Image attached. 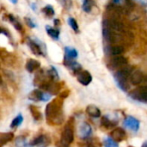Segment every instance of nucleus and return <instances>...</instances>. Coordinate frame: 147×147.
<instances>
[{
	"instance_id": "nucleus-25",
	"label": "nucleus",
	"mask_w": 147,
	"mask_h": 147,
	"mask_svg": "<svg viewBox=\"0 0 147 147\" xmlns=\"http://www.w3.org/2000/svg\"><path fill=\"white\" fill-rule=\"evenodd\" d=\"M9 22L14 25V27H15L16 29H17L19 31L22 30V25H21V23L12 15H9Z\"/></svg>"
},
{
	"instance_id": "nucleus-9",
	"label": "nucleus",
	"mask_w": 147,
	"mask_h": 147,
	"mask_svg": "<svg viewBox=\"0 0 147 147\" xmlns=\"http://www.w3.org/2000/svg\"><path fill=\"white\" fill-rule=\"evenodd\" d=\"M77 78H78V81L81 84H83L84 86L89 85L92 81V76L87 71H78V75H77Z\"/></svg>"
},
{
	"instance_id": "nucleus-26",
	"label": "nucleus",
	"mask_w": 147,
	"mask_h": 147,
	"mask_svg": "<svg viewBox=\"0 0 147 147\" xmlns=\"http://www.w3.org/2000/svg\"><path fill=\"white\" fill-rule=\"evenodd\" d=\"M103 145L105 147H119L118 144L114 141L111 138H107L103 141Z\"/></svg>"
},
{
	"instance_id": "nucleus-13",
	"label": "nucleus",
	"mask_w": 147,
	"mask_h": 147,
	"mask_svg": "<svg viewBox=\"0 0 147 147\" xmlns=\"http://www.w3.org/2000/svg\"><path fill=\"white\" fill-rule=\"evenodd\" d=\"M118 121H115V120H111L109 119L108 116H103L101 120V125L102 127H105L106 129H109V128H112L114 127H115L117 125Z\"/></svg>"
},
{
	"instance_id": "nucleus-12",
	"label": "nucleus",
	"mask_w": 147,
	"mask_h": 147,
	"mask_svg": "<svg viewBox=\"0 0 147 147\" xmlns=\"http://www.w3.org/2000/svg\"><path fill=\"white\" fill-rule=\"evenodd\" d=\"M40 66V63L34 59H28L27 63H26V69L28 72H33L35 70L39 69V67Z\"/></svg>"
},
{
	"instance_id": "nucleus-23",
	"label": "nucleus",
	"mask_w": 147,
	"mask_h": 147,
	"mask_svg": "<svg viewBox=\"0 0 147 147\" xmlns=\"http://www.w3.org/2000/svg\"><path fill=\"white\" fill-rule=\"evenodd\" d=\"M22 121H23V116L21 114H19L16 117H15L13 119V121H12V122L10 124V127L11 128H16V127H19L22 123Z\"/></svg>"
},
{
	"instance_id": "nucleus-38",
	"label": "nucleus",
	"mask_w": 147,
	"mask_h": 147,
	"mask_svg": "<svg viewBox=\"0 0 147 147\" xmlns=\"http://www.w3.org/2000/svg\"><path fill=\"white\" fill-rule=\"evenodd\" d=\"M86 147H96L94 145H88Z\"/></svg>"
},
{
	"instance_id": "nucleus-40",
	"label": "nucleus",
	"mask_w": 147,
	"mask_h": 147,
	"mask_svg": "<svg viewBox=\"0 0 147 147\" xmlns=\"http://www.w3.org/2000/svg\"><path fill=\"white\" fill-rule=\"evenodd\" d=\"M128 147H134V146H128Z\"/></svg>"
},
{
	"instance_id": "nucleus-30",
	"label": "nucleus",
	"mask_w": 147,
	"mask_h": 147,
	"mask_svg": "<svg viewBox=\"0 0 147 147\" xmlns=\"http://www.w3.org/2000/svg\"><path fill=\"white\" fill-rule=\"evenodd\" d=\"M25 22L28 24V26L30 27V28H35V26H36L35 23L32 21V19H30L28 17H25Z\"/></svg>"
},
{
	"instance_id": "nucleus-37",
	"label": "nucleus",
	"mask_w": 147,
	"mask_h": 147,
	"mask_svg": "<svg viewBox=\"0 0 147 147\" xmlns=\"http://www.w3.org/2000/svg\"><path fill=\"white\" fill-rule=\"evenodd\" d=\"M142 147H147V142L146 141V142H144V144L142 145Z\"/></svg>"
},
{
	"instance_id": "nucleus-34",
	"label": "nucleus",
	"mask_w": 147,
	"mask_h": 147,
	"mask_svg": "<svg viewBox=\"0 0 147 147\" xmlns=\"http://www.w3.org/2000/svg\"><path fill=\"white\" fill-rule=\"evenodd\" d=\"M113 2H114L115 3L118 4V3H121L122 2V0H113Z\"/></svg>"
},
{
	"instance_id": "nucleus-3",
	"label": "nucleus",
	"mask_w": 147,
	"mask_h": 147,
	"mask_svg": "<svg viewBox=\"0 0 147 147\" xmlns=\"http://www.w3.org/2000/svg\"><path fill=\"white\" fill-rule=\"evenodd\" d=\"M132 72V69L129 67L121 68L115 74V79L119 86L120 89H121L123 91H127L129 90V84H128V78Z\"/></svg>"
},
{
	"instance_id": "nucleus-15",
	"label": "nucleus",
	"mask_w": 147,
	"mask_h": 147,
	"mask_svg": "<svg viewBox=\"0 0 147 147\" xmlns=\"http://www.w3.org/2000/svg\"><path fill=\"white\" fill-rule=\"evenodd\" d=\"M86 113L93 118H98L101 116V110L95 105H89L86 108Z\"/></svg>"
},
{
	"instance_id": "nucleus-10",
	"label": "nucleus",
	"mask_w": 147,
	"mask_h": 147,
	"mask_svg": "<svg viewBox=\"0 0 147 147\" xmlns=\"http://www.w3.org/2000/svg\"><path fill=\"white\" fill-rule=\"evenodd\" d=\"M78 134H79V137L83 140L90 137V135L92 134V128L90 125L87 122H83L79 127Z\"/></svg>"
},
{
	"instance_id": "nucleus-19",
	"label": "nucleus",
	"mask_w": 147,
	"mask_h": 147,
	"mask_svg": "<svg viewBox=\"0 0 147 147\" xmlns=\"http://www.w3.org/2000/svg\"><path fill=\"white\" fill-rule=\"evenodd\" d=\"M29 111L33 116V118L35 120V121H40L41 118H42V115H41V113L40 111L34 105H30L29 106Z\"/></svg>"
},
{
	"instance_id": "nucleus-8",
	"label": "nucleus",
	"mask_w": 147,
	"mask_h": 147,
	"mask_svg": "<svg viewBox=\"0 0 147 147\" xmlns=\"http://www.w3.org/2000/svg\"><path fill=\"white\" fill-rule=\"evenodd\" d=\"M110 137L111 139L115 141L116 143L118 142H121L124 140H126L127 138V134L125 132V130L121 127H116L115 128L111 133H110Z\"/></svg>"
},
{
	"instance_id": "nucleus-27",
	"label": "nucleus",
	"mask_w": 147,
	"mask_h": 147,
	"mask_svg": "<svg viewBox=\"0 0 147 147\" xmlns=\"http://www.w3.org/2000/svg\"><path fill=\"white\" fill-rule=\"evenodd\" d=\"M42 11H43L47 16H49V17L53 16L54 15V13H55L53 8L51 5H47L46 7H44V8L42 9Z\"/></svg>"
},
{
	"instance_id": "nucleus-16",
	"label": "nucleus",
	"mask_w": 147,
	"mask_h": 147,
	"mask_svg": "<svg viewBox=\"0 0 147 147\" xmlns=\"http://www.w3.org/2000/svg\"><path fill=\"white\" fill-rule=\"evenodd\" d=\"M28 45L33 53H34L35 55H43V52L40 48V46L37 42L30 40H28Z\"/></svg>"
},
{
	"instance_id": "nucleus-28",
	"label": "nucleus",
	"mask_w": 147,
	"mask_h": 147,
	"mask_svg": "<svg viewBox=\"0 0 147 147\" xmlns=\"http://www.w3.org/2000/svg\"><path fill=\"white\" fill-rule=\"evenodd\" d=\"M68 23H69V25L71 26V28L75 32H78V23H77V21H76L74 18L70 17V18L68 19Z\"/></svg>"
},
{
	"instance_id": "nucleus-7",
	"label": "nucleus",
	"mask_w": 147,
	"mask_h": 147,
	"mask_svg": "<svg viewBox=\"0 0 147 147\" xmlns=\"http://www.w3.org/2000/svg\"><path fill=\"white\" fill-rule=\"evenodd\" d=\"M127 64V59L121 55H118L116 57H115L114 59H112L109 62V64L108 65L109 68L113 70V69H117V68H121L123 67L124 65H126Z\"/></svg>"
},
{
	"instance_id": "nucleus-29",
	"label": "nucleus",
	"mask_w": 147,
	"mask_h": 147,
	"mask_svg": "<svg viewBox=\"0 0 147 147\" xmlns=\"http://www.w3.org/2000/svg\"><path fill=\"white\" fill-rule=\"evenodd\" d=\"M92 7V0H84L83 9L85 12H90Z\"/></svg>"
},
{
	"instance_id": "nucleus-1",
	"label": "nucleus",
	"mask_w": 147,
	"mask_h": 147,
	"mask_svg": "<svg viewBox=\"0 0 147 147\" xmlns=\"http://www.w3.org/2000/svg\"><path fill=\"white\" fill-rule=\"evenodd\" d=\"M64 100L60 97L53 99L47 105L45 115L47 123L50 126H59L65 121L63 112Z\"/></svg>"
},
{
	"instance_id": "nucleus-24",
	"label": "nucleus",
	"mask_w": 147,
	"mask_h": 147,
	"mask_svg": "<svg viewBox=\"0 0 147 147\" xmlns=\"http://www.w3.org/2000/svg\"><path fill=\"white\" fill-rule=\"evenodd\" d=\"M16 146L17 147H28L26 138L23 136H19L16 140Z\"/></svg>"
},
{
	"instance_id": "nucleus-22",
	"label": "nucleus",
	"mask_w": 147,
	"mask_h": 147,
	"mask_svg": "<svg viewBox=\"0 0 147 147\" xmlns=\"http://www.w3.org/2000/svg\"><path fill=\"white\" fill-rule=\"evenodd\" d=\"M46 30H47V34L52 38H53L54 40H59V30H57L55 28H51L49 26L46 27Z\"/></svg>"
},
{
	"instance_id": "nucleus-39",
	"label": "nucleus",
	"mask_w": 147,
	"mask_h": 147,
	"mask_svg": "<svg viewBox=\"0 0 147 147\" xmlns=\"http://www.w3.org/2000/svg\"><path fill=\"white\" fill-rule=\"evenodd\" d=\"M2 84V78H1V76H0V85Z\"/></svg>"
},
{
	"instance_id": "nucleus-5",
	"label": "nucleus",
	"mask_w": 147,
	"mask_h": 147,
	"mask_svg": "<svg viewBox=\"0 0 147 147\" xmlns=\"http://www.w3.org/2000/svg\"><path fill=\"white\" fill-rule=\"evenodd\" d=\"M51 143V139L46 134H40L35 137L33 140L30 141L28 144L29 146L38 147H47Z\"/></svg>"
},
{
	"instance_id": "nucleus-14",
	"label": "nucleus",
	"mask_w": 147,
	"mask_h": 147,
	"mask_svg": "<svg viewBox=\"0 0 147 147\" xmlns=\"http://www.w3.org/2000/svg\"><path fill=\"white\" fill-rule=\"evenodd\" d=\"M14 139L13 133H0V147L5 146L8 142Z\"/></svg>"
},
{
	"instance_id": "nucleus-11",
	"label": "nucleus",
	"mask_w": 147,
	"mask_h": 147,
	"mask_svg": "<svg viewBox=\"0 0 147 147\" xmlns=\"http://www.w3.org/2000/svg\"><path fill=\"white\" fill-rule=\"evenodd\" d=\"M144 78H145V76H144L143 72L140 70H135L134 71H132V72L129 76L130 82L134 85L140 84L144 81Z\"/></svg>"
},
{
	"instance_id": "nucleus-18",
	"label": "nucleus",
	"mask_w": 147,
	"mask_h": 147,
	"mask_svg": "<svg viewBox=\"0 0 147 147\" xmlns=\"http://www.w3.org/2000/svg\"><path fill=\"white\" fill-rule=\"evenodd\" d=\"M42 94H43V92L40 91V90H34L29 93L28 99L31 101H34V102H40V101H41Z\"/></svg>"
},
{
	"instance_id": "nucleus-36",
	"label": "nucleus",
	"mask_w": 147,
	"mask_h": 147,
	"mask_svg": "<svg viewBox=\"0 0 147 147\" xmlns=\"http://www.w3.org/2000/svg\"><path fill=\"white\" fill-rule=\"evenodd\" d=\"M12 3H17V0H9Z\"/></svg>"
},
{
	"instance_id": "nucleus-6",
	"label": "nucleus",
	"mask_w": 147,
	"mask_h": 147,
	"mask_svg": "<svg viewBox=\"0 0 147 147\" xmlns=\"http://www.w3.org/2000/svg\"><path fill=\"white\" fill-rule=\"evenodd\" d=\"M123 126L134 132H137L140 129V121L133 116H127L123 121Z\"/></svg>"
},
{
	"instance_id": "nucleus-2",
	"label": "nucleus",
	"mask_w": 147,
	"mask_h": 147,
	"mask_svg": "<svg viewBox=\"0 0 147 147\" xmlns=\"http://www.w3.org/2000/svg\"><path fill=\"white\" fill-rule=\"evenodd\" d=\"M74 140V118H70L62 131L60 142L64 147L69 146Z\"/></svg>"
},
{
	"instance_id": "nucleus-35",
	"label": "nucleus",
	"mask_w": 147,
	"mask_h": 147,
	"mask_svg": "<svg viewBox=\"0 0 147 147\" xmlns=\"http://www.w3.org/2000/svg\"><path fill=\"white\" fill-rule=\"evenodd\" d=\"M59 20H57V19H56V20H54V23H55V25H57V24H59Z\"/></svg>"
},
{
	"instance_id": "nucleus-17",
	"label": "nucleus",
	"mask_w": 147,
	"mask_h": 147,
	"mask_svg": "<svg viewBox=\"0 0 147 147\" xmlns=\"http://www.w3.org/2000/svg\"><path fill=\"white\" fill-rule=\"evenodd\" d=\"M78 52L75 48L66 47H65V58L68 59H75L78 57Z\"/></svg>"
},
{
	"instance_id": "nucleus-32",
	"label": "nucleus",
	"mask_w": 147,
	"mask_h": 147,
	"mask_svg": "<svg viewBox=\"0 0 147 147\" xmlns=\"http://www.w3.org/2000/svg\"><path fill=\"white\" fill-rule=\"evenodd\" d=\"M68 96H69V90H65V91H63L62 93L59 94V97H60L61 99H65V98H66Z\"/></svg>"
},
{
	"instance_id": "nucleus-33",
	"label": "nucleus",
	"mask_w": 147,
	"mask_h": 147,
	"mask_svg": "<svg viewBox=\"0 0 147 147\" xmlns=\"http://www.w3.org/2000/svg\"><path fill=\"white\" fill-rule=\"evenodd\" d=\"M1 33H4V34H5V35H6V36H8V33H7L4 29H2V28H0V34H1Z\"/></svg>"
},
{
	"instance_id": "nucleus-21",
	"label": "nucleus",
	"mask_w": 147,
	"mask_h": 147,
	"mask_svg": "<svg viewBox=\"0 0 147 147\" xmlns=\"http://www.w3.org/2000/svg\"><path fill=\"white\" fill-rule=\"evenodd\" d=\"M125 52V49L122 46H115L109 48V53L112 55H121Z\"/></svg>"
},
{
	"instance_id": "nucleus-20",
	"label": "nucleus",
	"mask_w": 147,
	"mask_h": 147,
	"mask_svg": "<svg viewBox=\"0 0 147 147\" xmlns=\"http://www.w3.org/2000/svg\"><path fill=\"white\" fill-rule=\"evenodd\" d=\"M47 76L53 81H56L59 79V73L54 66H51L50 69L47 71Z\"/></svg>"
},
{
	"instance_id": "nucleus-31",
	"label": "nucleus",
	"mask_w": 147,
	"mask_h": 147,
	"mask_svg": "<svg viewBox=\"0 0 147 147\" xmlns=\"http://www.w3.org/2000/svg\"><path fill=\"white\" fill-rule=\"evenodd\" d=\"M50 98H51V95H50V94H48V93H44V92H43L42 97H41V101H42V102H47V101L50 100Z\"/></svg>"
},
{
	"instance_id": "nucleus-4",
	"label": "nucleus",
	"mask_w": 147,
	"mask_h": 147,
	"mask_svg": "<svg viewBox=\"0 0 147 147\" xmlns=\"http://www.w3.org/2000/svg\"><path fill=\"white\" fill-rule=\"evenodd\" d=\"M133 100L146 103L147 102V88L146 86L139 87L134 90H132L128 95Z\"/></svg>"
}]
</instances>
